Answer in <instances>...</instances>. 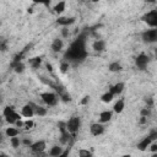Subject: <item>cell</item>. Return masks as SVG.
<instances>
[{
    "label": "cell",
    "mask_w": 157,
    "mask_h": 157,
    "mask_svg": "<svg viewBox=\"0 0 157 157\" xmlns=\"http://www.w3.org/2000/svg\"><path fill=\"white\" fill-rule=\"evenodd\" d=\"M2 114L5 117V120L7 123H10V124H16V121L17 120H21V117H22L21 114H18L17 112H15L13 107H10V105L5 107Z\"/></svg>",
    "instance_id": "cell-1"
},
{
    "label": "cell",
    "mask_w": 157,
    "mask_h": 157,
    "mask_svg": "<svg viewBox=\"0 0 157 157\" xmlns=\"http://www.w3.org/2000/svg\"><path fill=\"white\" fill-rule=\"evenodd\" d=\"M66 126H67V131H69L72 136H75V134L78 131V129H80V126H81V118L77 117V115L71 117V118L66 121Z\"/></svg>",
    "instance_id": "cell-2"
},
{
    "label": "cell",
    "mask_w": 157,
    "mask_h": 157,
    "mask_svg": "<svg viewBox=\"0 0 157 157\" xmlns=\"http://www.w3.org/2000/svg\"><path fill=\"white\" fill-rule=\"evenodd\" d=\"M141 20H142L147 26H150L151 28H157V9L146 12V13L141 17Z\"/></svg>",
    "instance_id": "cell-3"
},
{
    "label": "cell",
    "mask_w": 157,
    "mask_h": 157,
    "mask_svg": "<svg viewBox=\"0 0 157 157\" xmlns=\"http://www.w3.org/2000/svg\"><path fill=\"white\" fill-rule=\"evenodd\" d=\"M141 38L145 43H157V28H151L146 29L141 33Z\"/></svg>",
    "instance_id": "cell-4"
},
{
    "label": "cell",
    "mask_w": 157,
    "mask_h": 157,
    "mask_svg": "<svg viewBox=\"0 0 157 157\" xmlns=\"http://www.w3.org/2000/svg\"><path fill=\"white\" fill-rule=\"evenodd\" d=\"M40 98H42V101L47 104V105H49V107H53V105H55L56 104V102H58V96L54 93V92H43V93H40Z\"/></svg>",
    "instance_id": "cell-5"
},
{
    "label": "cell",
    "mask_w": 157,
    "mask_h": 157,
    "mask_svg": "<svg viewBox=\"0 0 157 157\" xmlns=\"http://www.w3.org/2000/svg\"><path fill=\"white\" fill-rule=\"evenodd\" d=\"M148 61H150V58L144 53L139 54L135 58V65H136V67L139 70H145L147 67V65H148Z\"/></svg>",
    "instance_id": "cell-6"
},
{
    "label": "cell",
    "mask_w": 157,
    "mask_h": 157,
    "mask_svg": "<svg viewBox=\"0 0 157 157\" xmlns=\"http://www.w3.org/2000/svg\"><path fill=\"white\" fill-rule=\"evenodd\" d=\"M45 147H47L45 141L44 140H38V141L33 142L29 148H31V151L33 153H40V152H44L45 151Z\"/></svg>",
    "instance_id": "cell-7"
},
{
    "label": "cell",
    "mask_w": 157,
    "mask_h": 157,
    "mask_svg": "<svg viewBox=\"0 0 157 157\" xmlns=\"http://www.w3.org/2000/svg\"><path fill=\"white\" fill-rule=\"evenodd\" d=\"M21 115L25 117V118H28V119H31V118L34 115V108H33L32 103H28V104H26V105L22 107V109H21Z\"/></svg>",
    "instance_id": "cell-8"
},
{
    "label": "cell",
    "mask_w": 157,
    "mask_h": 157,
    "mask_svg": "<svg viewBox=\"0 0 157 157\" xmlns=\"http://www.w3.org/2000/svg\"><path fill=\"white\" fill-rule=\"evenodd\" d=\"M90 131H91V134L93 136H99V135H102L104 132V126L101 123H93L91 125V128H90Z\"/></svg>",
    "instance_id": "cell-9"
},
{
    "label": "cell",
    "mask_w": 157,
    "mask_h": 157,
    "mask_svg": "<svg viewBox=\"0 0 157 157\" xmlns=\"http://www.w3.org/2000/svg\"><path fill=\"white\" fill-rule=\"evenodd\" d=\"M75 21H76V17H59V18L56 20L58 25H61V26H64V27H67V26L72 25Z\"/></svg>",
    "instance_id": "cell-10"
},
{
    "label": "cell",
    "mask_w": 157,
    "mask_h": 157,
    "mask_svg": "<svg viewBox=\"0 0 157 157\" xmlns=\"http://www.w3.org/2000/svg\"><path fill=\"white\" fill-rule=\"evenodd\" d=\"M63 47H64V42H63V39H59V38H55L54 40H53V43H52V50L54 52V53H59V52H61V49H63Z\"/></svg>",
    "instance_id": "cell-11"
},
{
    "label": "cell",
    "mask_w": 157,
    "mask_h": 157,
    "mask_svg": "<svg viewBox=\"0 0 157 157\" xmlns=\"http://www.w3.org/2000/svg\"><path fill=\"white\" fill-rule=\"evenodd\" d=\"M152 144V140L150 139V136L147 135L144 140H141L139 144H137V148L140 150V151H146L147 150V147H150V145Z\"/></svg>",
    "instance_id": "cell-12"
},
{
    "label": "cell",
    "mask_w": 157,
    "mask_h": 157,
    "mask_svg": "<svg viewBox=\"0 0 157 157\" xmlns=\"http://www.w3.org/2000/svg\"><path fill=\"white\" fill-rule=\"evenodd\" d=\"M112 115H113V113L110 110H103V112H101L99 113V123L101 124L108 123L112 119Z\"/></svg>",
    "instance_id": "cell-13"
},
{
    "label": "cell",
    "mask_w": 157,
    "mask_h": 157,
    "mask_svg": "<svg viewBox=\"0 0 157 157\" xmlns=\"http://www.w3.org/2000/svg\"><path fill=\"white\" fill-rule=\"evenodd\" d=\"M92 49L94 52H104L105 50V42L102 40V39H97L96 42H93Z\"/></svg>",
    "instance_id": "cell-14"
},
{
    "label": "cell",
    "mask_w": 157,
    "mask_h": 157,
    "mask_svg": "<svg viewBox=\"0 0 157 157\" xmlns=\"http://www.w3.org/2000/svg\"><path fill=\"white\" fill-rule=\"evenodd\" d=\"M124 87H125V85H124L123 82H118V83H115V85L110 86L109 91L115 96V94H120V93L124 91Z\"/></svg>",
    "instance_id": "cell-15"
},
{
    "label": "cell",
    "mask_w": 157,
    "mask_h": 157,
    "mask_svg": "<svg viewBox=\"0 0 157 157\" xmlns=\"http://www.w3.org/2000/svg\"><path fill=\"white\" fill-rule=\"evenodd\" d=\"M64 151H65V150H63V147H61V146L55 145V146H53V147L49 150L48 156H50V157H59Z\"/></svg>",
    "instance_id": "cell-16"
},
{
    "label": "cell",
    "mask_w": 157,
    "mask_h": 157,
    "mask_svg": "<svg viewBox=\"0 0 157 157\" xmlns=\"http://www.w3.org/2000/svg\"><path fill=\"white\" fill-rule=\"evenodd\" d=\"M28 64H29V66L32 69H38L40 66V64H42V58H39V56L31 58V59H28Z\"/></svg>",
    "instance_id": "cell-17"
},
{
    "label": "cell",
    "mask_w": 157,
    "mask_h": 157,
    "mask_svg": "<svg viewBox=\"0 0 157 157\" xmlns=\"http://www.w3.org/2000/svg\"><path fill=\"white\" fill-rule=\"evenodd\" d=\"M65 7H66V2H65V1H59V2L55 4V6H54L53 10H54L55 13L60 15V13H63V12L65 11Z\"/></svg>",
    "instance_id": "cell-18"
},
{
    "label": "cell",
    "mask_w": 157,
    "mask_h": 157,
    "mask_svg": "<svg viewBox=\"0 0 157 157\" xmlns=\"http://www.w3.org/2000/svg\"><path fill=\"white\" fill-rule=\"evenodd\" d=\"M108 69H109V71H112V72H120V71L123 70V66H121L120 63L113 61V63H110V64L108 65Z\"/></svg>",
    "instance_id": "cell-19"
},
{
    "label": "cell",
    "mask_w": 157,
    "mask_h": 157,
    "mask_svg": "<svg viewBox=\"0 0 157 157\" xmlns=\"http://www.w3.org/2000/svg\"><path fill=\"white\" fill-rule=\"evenodd\" d=\"M124 108H125V102H124V99L121 98V99H118V102L114 104V107H113V110L115 112V113H121L123 110H124Z\"/></svg>",
    "instance_id": "cell-20"
},
{
    "label": "cell",
    "mask_w": 157,
    "mask_h": 157,
    "mask_svg": "<svg viewBox=\"0 0 157 157\" xmlns=\"http://www.w3.org/2000/svg\"><path fill=\"white\" fill-rule=\"evenodd\" d=\"M5 134H6V136L7 137H16V136H18V134H20V130L18 129H16V128H7L6 130H5Z\"/></svg>",
    "instance_id": "cell-21"
},
{
    "label": "cell",
    "mask_w": 157,
    "mask_h": 157,
    "mask_svg": "<svg viewBox=\"0 0 157 157\" xmlns=\"http://www.w3.org/2000/svg\"><path fill=\"white\" fill-rule=\"evenodd\" d=\"M113 98H114V94H113L110 91H108V92H105V93L102 94L101 101H102L103 103H110V102L113 101Z\"/></svg>",
    "instance_id": "cell-22"
},
{
    "label": "cell",
    "mask_w": 157,
    "mask_h": 157,
    "mask_svg": "<svg viewBox=\"0 0 157 157\" xmlns=\"http://www.w3.org/2000/svg\"><path fill=\"white\" fill-rule=\"evenodd\" d=\"M32 105H33V108H34V114H36V115H39V117H44V115L47 114V109H45L44 107H40V105H36V104H33V103H32Z\"/></svg>",
    "instance_id": "cell-23"
},
{
    "label": "cell",
    "mask_w": 157,
    "mask_h": 157,
    "mask_svg": "<svg viewBox=\"0 0 157 157\" xmlns=\"http://www.w3.org/2000/svg\"><path fill=\"white\" fill-rule=\"evenodd\" d=\"M11 67L15 70V72H17V74H22L23 71H25V69H26V66H25V64L21 61V63H17V64H11Z\"/></svg>",
    "instance_id": "cell-24"
},
{
    "label": "cell",
    "mask_w": 157,
    "mask_h": 157,
    "mask_svg": "<svg viewBox=\"0 0 157 157\" xmlns=\"http://www.w3.org/2000/svg\"><path fill=\"white\" fill-rule=\"evenodd\" d=\"M59 98L64 102V103H69V102H71V96L69 94V92H66V91H61V92H59Z\"/></svg>",
    "instance_id": "cell-25"
},
{
    "label": "cell",
    "mask_w": 157,
    "mask_h": 157,
    "mask_svg": "<svg viewBox=\"0 0 157 157\" xmlns=\"http://www.w3.org/2000/svg\"><path fill=\"white\" fill-rule=\"evenodd\" d=\"M10 144H11V146L13 147V148H17V147H20V145L22 144V141L20 140V137H11L10 139Z\"/></svg>",
    "instance_id": "cell-26"
},
{
    "label": "cell",
    "mask_w": 157,
    "mask_h": 157,
    "mask_svg": "<svg viewBox=\"0 0 157 157\" xmlns=\"http://www.w3.org/2000/svg\"><path fill=\"white\" fill-rule=\"evenodd\" d=\"M78 157H93L92 152L86 150V148H80L78 150Z\"/></svg>",
    "instance_id": "cell-27"
},
{
    "label": "cell",
    "mask_w": 157,
    "mask_h": 157,
    "mask_svg": "<svg viewBox=\"0 0 157 157\" xmlns=\"http://www.w3.org/2000/svg\"><path fill=\"white\" fill-rule=\"evenodd\" d=\"M140 114H141V117H145V118L150 117V115H151V108H147V107L142 108L141 112H140Z\"/></svg>",
    "instance_id": "cell-28"
},
{
    "label": "cell",
    "mask_w": 157,
    "mask_h": 157,
    "mask_svg": "<svg viewBox=\"0 0 157 157\" xmlns=\"http://www.w3.org/2000/svg\"><path fill=\"white\" fill-rule=\"evenodd\" d=\"M69 63H61L60 64V72L61 74H66L67 72V70H69Z\"/></svg>",
    "instance_id": "cell-29"
},
{
    "label": "cell",
    "mask_w": 157,
    "mask_h": 157,
    "mask_svg": "<svg viewBox=\"0 0 157 157\" xmlns=\"http://www.w3.org/2000/svg\"><path fill=\"white\" fill-rule=\"evenodd\" d=\"M33 126H34V123H33V120H31V119H27V120L25 121V126H23L25 129H27V130H28V129H32Z\"/></svg>",
    "instance_id": "cell-30"
},
{
    "label": "cell",
    "mask_w": 157,
    "mask_h": 157,
    "mask_svg": "<svg viewBox=\"0 0 157 157\" xmlns=\"http://www.w3.org/2000/svg\"><path fill=\"white\" fill-rule=\"evenodd\" d=\"M148 136H150V139L152 140V141H157V130H151L150 131V134H148Z\"/></svg>",
    "instance_id": "cell-31"
},
{
    "label": "cell",
    "mask_w": 157,
    "mask_h": 157,
    "mask_svg": "<svg viewBox=\"0 0 157 157\" xmlns=\"http://www.w3.org/2000/svg\"><path fill=\"white\" fill-rule=\"evenodd\" d=\"M145 102H146V104H147V108H151L152 105H153V99L151 98V97H145V99H144Z\"/></svg>",
    "instance_id": "cell-32"
},
{
    "label": "cell",
    "mask_w": 157,
    "mask_h": 157,
    "mask_svg": "<svg viewBox=\"0 0 157 157\" xmlns=\"http://www.w3.org/2000/svg\"><path fill=\"white\" fill-rule=\"evenodd\" d=\"M150 151H151L152 153L157 152V142H152V144L150 145Z\"/></svg>",
    "instance_id": "cell-33"
},
{
    "label": "cell",
    "mask_w": 157,
    "mask_h": 157,
    "mask_svg": "<svg viewBox=\"0 0 157 157\" xmlns=\"http://www.w3.org/2000/svg\"><path fill=\"white\" fill-rule=\"evenodd\" d=\"M88 102H90V96H85V97L81 99L80 103H81L82 105H86V104H88Z\"/></svg>",
    "instance_id": "cell-34"
},
{
    "label": "cell",
    "mask_w": 157,
    "mask_h": 157,
    "mask_svg": "<svg viewBox=\"0 0 157 157\" xmlns=\"http://www.w3.org/2000/svg\"><path fill=\"white\" fill-rule=\"evenodd\" d=\"M61 34H63L64 38H67V37H69V29H67V27H64V28L61 29Z\"/></svg>",
    "instance_id": "cell-35"
},
{
    "label": "cell",
    "mask_w": 157,
    "mask_h": 157,
    "mask_svg": "<svg viewBox=\"0 0 157 157\" xmlns=\"http://www.w3.org/2000/svg\"><path fill=\"white\" fill-rule=\"evenodd\" d=\"M22 144L26 145V146H29V147H31V145H32L33 142H32L29 139H23V140H22Z\"/></svg>",
    "instance_id": "cell-36"
},
{
    "label": "cell",
    "mask_w": 157,
    "mask_h": 157,
    "mask_svg": "<svg viewBox=\"0 0 157 157\" xmlns=\"http://www.w3.org/2000/svg\"><path fill=\"white\" fill-rule=\"evenodd\" d=\"M45 67H47V70H48L49 72H53V66H52V64L47 63V64H45Z\"/></svg>",
    "instance_id": "cell-37"
},
{
    "label": "cell",
    "mask_w": 157,
    "mask_h": 157,
    "mask_svg": "<svg viewBox=\"0 0 157 157\" xmlns=\"http://www.w3.org/2000/svg\"><path fill=\"white\" fill-rule=\"evenodd\" d=\"M59 157H69V148H66V150H65V151H64Z\"/></svg>",
    "instance_id": "cell-38"
},
{
    "label": "cell",
    "mask_w": 157,
    "mask_h": 157,
    "mask_svg": "<svg viewBox=\"0 0 157 157\" xmlns=\"http://www.w3.org/2000/svg\"><path fill=\"white\" fill-rule=\"evenodd\" d=\"M15 125H16V126H18V128H21V126H25V123H23V121H21V120H17Z\"/></svg>",
    "instance_id": "cell-39"
},
{
    "label": "cell",
    "mask_w": 157,
    "mask_h": 157,
    "mask_svg": "<svg viewBox=\"0 0 157 157\" xmlns=\"http://www.w3.org/2000/svg\"><path fill=\"white\" fill-rule=\"evenodd\" d=\"M1 50H2V52H5V50H6V44H5V42H2V43H1Z\"/></svg>",
    "instance_id": "cell-40"
},
{
    "label": "cell",
    "mask_w": 157,
    "mask_h": 157,
    "mask_svg": "<svg viewBox=\"0 0 157 157\" xmlns=\"http://www.w3.org/2000/svg\"><path fill=\"white\" fill-rule=\"evenodd\" d=\"M37 157H45V153L44 152H40V153H36Z\"/></svg>",
    "instance_id": "cell-41"
},
{
    "label": "cell",
    "mask_w": 157,
    "mask_h": 157,
    "mask_svg": "<svg viewBox=\"0 0 157 157\" xmlns=\"http://www.w3.org/2000/svg\"><path fill=\"white\" fill-rule=\"evenodd\" d=\"M0 156H1V157H9V156H7L6 153H4V152H1V155H0Z\"/></svg>",
    "instance_id": "cell-42"
},
{
    "label": "cell",
    "mask_w": 157,
    "mask_h": 157,
    "mask_svg": "<svg viewBox=\"0 0 157 157\" xmlns=\"http://www.w3.org/2000/svg\"><path fill=\"white\" fill-rule=\"evenodd\" d=\"M151 157H157V152H155V153H152V156Z\"/></svg>",
    "instance_id": "cell-43"
},
{
    "label": "cell",
    "mask_w": 157,
    "mask_h": 157,
    "mask_svg": "<svg viewBox=\"0 0 157 157\" xmlns=\"http://www.w3.org/2000/svg\"><path fill=\"white\" fill-rule=\"evenodd\" d=\"M121 157H131V155H123Z\"/></svg>",
    "instance_id": "cell-44"
},
{
    "label": "cell",
    "mask_w": 157,
    "mask_h": 157,
    "mask_svg": "<svg viewBox=\"0 0 157 157\" xmlns=\"http://www.w3.org/2000/svg\"><path fill=\"white\" fill-rule=\"evenodd\" d=\"M156 142H157V141H156Z\"/></svg>",
    "instance_id": "cell-45"
}]
</instances>
